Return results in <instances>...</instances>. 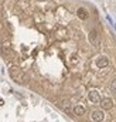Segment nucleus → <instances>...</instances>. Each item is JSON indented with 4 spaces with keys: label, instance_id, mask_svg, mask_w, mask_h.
Here are the masks:
<instances>
[{
    "label": "nucleus",
    "instance_id": "obj_1",
    "mask_svg": "<svg viewBox=\"0 0 116 122\" xmlns=\"http://www.w3.org/2000/svg\"><path fill=\"white\" fill-rule=\"evenodd\" d=\"M10 77L19 84H24L27 81V75L23 72V70L20 67H11L10 68Z\"/></svg>",
    "mask_w": 116,
    "mask_h": 122
},
{
    "label": "nucleus",
    "instance_id": "obj_2",
    "mask_svg": "<svg viewBox=\"0 0 116 122\" xmlns=\"http://www.w3.org/2000/svg\"><path fill=\"white\" fill-rule=\"evenodd\" d=\"M88 40H89V43H91L93 47H99V46H101V36H99L98 30H95V29H92V30L89 31Z\"/></svg>",
    "mask_w": 116,
    "mask_h": 122
},
{
    "label": "nucleus",
    "instance_id": "obj_3",
    "mask_svg": "<svg viewBox=\"0 0 116 122\" xmlns=\"http://www.w3.org/2000/svg\"><path fill=\"white\" fill-rule=\"evenodd\" d=\"M103 118H105V115H103V112L101 109H95V111L91 112V119L93 122H102Z\"/></svg>",
    "mask_w": 116,
    "mask_h": 122
},
{
    "label": "nucleus",
    "instance_id": "obj_4",
    "mask_svg": "<svg viewBox=\"0 0 116 122\" xmlns=\"http://www.w3.org/2000/svg\"><path fill=\"white\" fill-rule=\"evenodd\" d=\"M1 54H3V57H6L7 60H14L16 58V54L10 50V47H7V46H3L1 47Z\"/></svg>",
    "mask_w": 116,
    "mask_h": 122
},
{
    "label": "nucleus",
    "instance_id": "obj_5",
    "mask_svg": "<svg viewBox=\"0 0 116 122\" xmlns=\"http://www.w3.org/2000/svg\"><path fill=\"white\" fill-rule=\"evenodd\" d=\"M108 65H109V58L106 56H101V57L96 58V67L98 68H105Z\"/></svg>",
    "mask_w": 116,
    "mask_h": 122
},
{
    "label": "nucleus",
    "instance_id": "obj_6",
    "mask_svg": "<svg viewBox=\"0 0 116 122\" xmlns=\"http://www.w3.org/2000/svg\"><path fill=\"white\" fill-rule=\"evenodd\" d=\"M88 98H89V101L93 102V104H98V102L101 101V95H99V92L95 91V90H92V91L88 92Z\"/></svg>",
    "mask_w": 116,
    "mask_h": 122
},
{
    "label": "nucleus",
    "instance_id": "obj_7",
    "mask_svg": "<svg viewBox=\"0 0 116 122\" xmlns=\"http://www.w3.org/2000/svg\"><path fill=\"white\" fill-rule=\"evenodd\" d=\"M99 102H101L102 109H111V108L113 107V101H112L111 98H102Z\"/></svg>",
    "mask_w": 116,
    "mask_h": 122
},
{
    "label": "nucleus",
    "instance_id": "obj_8",
    "mask_svg": "<svg viewBox=\"0 0 116 122\" xmlns=\"http://www.w3.org/2000/svg\"><path fill=\"white\" fill-rule=\"evenodd\" d=\"M77 16H78V19H81V20H87L88 17H89V11H88L85 7H78Z\"/></svg>",
    "mask_w": 116,
    "mask_h": 122
},
{
    "label": "nucleus",
    "instance_id": "obj_9",
    "mask_svg": "<svg viewBox=\"0 0 116 122\" xmlns=\"http://www.w3.org/2000/svg\"><path fill=\"white\" fill-rule=\"evenodd\" d=\"M72 112L77 115V117H82V115H85V112H87V109H85V107H82V105H75L74 107V109H72Z\"/></svg>",
    "mask_w": 116,
    "mask_h": 122
},
{
    "label": "nucleus",
    "instance_id": "obj_10",
    "mask_svg": "<svg viewBox=\"0 0 116 122\" xmlns=\"http://www.w3.org/2000/svg\"><path fill=\"white\" fill-rule=\"evenodd\" d=\"M61 108H62L65 112H68V114L71 112V107H69V102H68V101H64V102H61Z\"/></svg>",
    "mask_w": 116,
    "mask_h": 122
},
{
    "label": "nucleus",
    "instance_id": "obj_11",
    "mask_svg": "<svg viewBox=\"0 0 116 122\" xmlns=\"http://www.w3.org/2000/svg\"><path fill=\"white\" fill-rule=\"evenodd\" d=\"M111 91L116 94V78L113 80V81H112V84H111Z\"/></svg>",
    "mask_w": 116,
    "mask_h": 122
},
{
    "label": "nucleus",
    "instance_id": "obj_12",
    "mask_svg": "<svg viewBox=\"0 0 116 122\" xmlns=\"http://www.w3.org/2000/svg\"><path fill=\"white\" fill-rule=\"evenodd\" d=\"M38 1H45V0H38Z\"/></svg>",
    "mask_w": 116,
    "mask_h": 122
},
{
    "label": "nucleus",
    "instance_id": "obj_13",
    "mask_svg": "<svg viewBox=\"0 0 116 122\" xmlns=\"http://www.w3.org/2000/svg\"><path fill=\"white\" fill-rule=\"evenodd\" d=\"M0 3H1V0H0Z\"/></svg>",
    "mask_w": 116,
    "mask_h": 122
}]
</instances>
